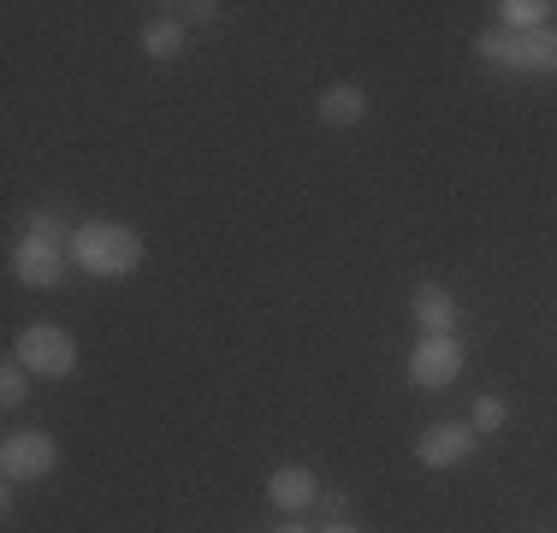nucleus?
Segmentation results:
<instances>
[{
    "instance_id": "20",
    "label": "nucleus",
    "mask_w": 557,
    "mask_h": 533,
    "mask_svg": "<svg viewBox=\"0 0 557 533\" xmlns=\"http://www.w3.org/2000/svg\"><path fill=\"white\" fill-rule=\"evenodd\" d=\"M321 533H356V528H350V522H326Z\"/></svg>"
},
{
    "instance_id": "10",
    "label": "nucleus",
    "mask_w": 557,
    "mask_h": 533,
    "mask_svg": "<svg viewBox=\"0 0 557 533\" xmlns=\"http://www.w3.org/2000/svg\"><path fill=\"white\" fill-rule=\"evenodd\" d=\"M516 72L522 77H557V24L516 36Z\"/></svg>"
},
{
    "instance_id": "2",
    "label": "nucleus",
    "mask_w": 557,
    "mask_h": 533,
    "mask_svg": "<svg viewBox=\"0 0 557 533\" xmlns=\"http://www.w3.org/2000/svg\"><path fill=\"white\" fill-rule=\"evenodd\" d=\"M12 356L30 368V380H72L77 373V338L54 320H30V326L12 338Z\"/></svg>"
},
{
    "instance_id": "15",
    "label": "nucleus",
    "mask_w": 557,
    "mask_h": 533,
    "mask_svg": "<svg viewBox=\"0 0 557 533\" xmlns=\"http://www.w3.org/2000/svg\"><path fill=\"white\" fill-rule=\"evenodd\" d=\"M504 421H510V404H504V397H493V392L474 397V409H469V426H474V433H498Z\"/></svg>"
},
{
    "instance_id": "5",
    "label": "nucleus",
    "mask_w": 557,
    "mask_h": 533,
    "mask_svg": "<svg viewBox=\"0 0 557 533\" xmlns=\"http://www.w3.org/2000/svg\"><path fill=\"white\" fill-rule=\"evenodd\" d=\"M474 445H481V433H474L469 421H433L428 433L416 438V462L421 469H457V462L474 457Z\"/></svg>"
},
{
    "instance_id": "6",
    "label": "nucleus",
    "mask_w": 557,
    "mask_h": 533,
    "mask_svg": "<svg viewBox=\"0 0 557 533\" xmlns=\"http://www.w3.org/2000/svg\"><path fill=\"white\" fill-rule=\"evenodd\" d=\"M65 266H72V249H54V244H36V237H24L18 249H12V278L30 290H54L65 278Z\"/></svg>"
},
{
    "instance_id": "9",
    "label": "nucleus",
    "mask_w": 557,
    "mask_h": 533,
    "mask_svg": "<svg viewBox=\"0 0 557 533\" xmlns=\"http://www.w3.org/2000/svg\"><path fill=\"white\" fill-rule=\"evenodd\" d=\"M314 113H321V125L350 131V125H362V119H368V89L362 84H326L321 101H314Z\"/></svg>"
},
{
    "instance_id": "12",
    "label": "nucleus",
    "mask_w": 557,
    "mask_h": 533,
    "mask_svg": "<svg viewBox=\"0 0 557 533\" xmlns=\"http://www.w3.org/2000/svg\"><path fill=\"white\" fill-rule=\"evenodd\" d=\"M498 30H510V36H522V30H540V24H552V0H498Z\"/></svg>"
},
{
    "instance_id": "4",
    "label": "nucleus",
    "mask_w": 557,
    "mask_h": 533,
    "mask_svg": "<svg viewBox=\"0 0 557 533\" xmlns=\"http://www.w3.org/2000/svg\"><path fill=\"white\" fill-rule=\"evenodd\" d=\"M462 362H469V344L457 332H421V344L409 350V385L416 392H445L450 380H462Z\"/></svg>"
},
{
    "instance_id": "3",
    "label": "nucleus",
    "mask_w": 557,
    "mask_h": 533,
    "mask_svg": "<svg viewBox=\"0 0 557 533\" xmlns=\"http://www.w3.org/2000/svg\"><path fill=\"white\" fill-rule=\"evenodd\" d=\"M60 469V438L42 433V426H18V433L0 438V474L7 486H36Z\"/></svg>"
},
{
    "instance_id": "19",
    "label": "nucleus",
    "mask_w": 557,
    "mask_h": 533,
    "mask_svg": "<svg viewBox=\"0 0 557 533\" xmlns=\"http://www.w3.org/2000/svg\"><path fill=\"white\" fill-rule=\"evenodd\" d=\"M273 533H309V528H302V522H278Z\"/></svg>"
},
{
    "instance_id": "18",
    "label": "nucleus",
    "mask_w": 557,
    "mask_h": 533,
    "mask_svg": "<svg viewBox=\"0 0 557 533\" xmlns=\"http://www.w3.org/2000/svg\"><path fill=\"white\" fill-rule=\"evenodd\" d=\"M321 510L333 516V522H344V510H350V498H344V492H333V486H321Z\"/></svg>"
},
{
    "instance_id": "8",
    "label": "nucleus",
    "mask_w": 557,
    "mask_h": 533,
    "mask_svg": "<svg viewBox=\"0 0 557 533\" xmlns=\"http://www.w3.org/2000/svg\"><path fill=\"white\" fill-rule=\"evenodd\" d=\"M409 309H416V326L421 332H457V320H462V302L450 297L440 278H421L416 297H409Z\"/></svg>"
},
{
    "instance_id": "14",
    "label": "nucleus",
    "mask_w": 557,
    "mask_h": 533,
    "mask_svg": "<svg viewBox=\"0 0 557 533\" xmlns=\"http://www.w3.org/2000/svg\"><path fill=\"white\" fill-rule=\"evenodd\" d=\"M474 53H481L486 65H498V72H516V36H510V30H498V24L474 36Z\"/></svg>"
},
{
    "instance_id": "7",
    "label": "nucleus",
    "mask_w": 557,
    "mask_h": 533,
    "mask_svg": "<svg viewBox=\"0 0 557 533\" xmlns=\"http://www.w3.org/2000/svg\"><path fill=\"white\" fill-rule=\"evenodd\" d=\"M268 498H273V510L302 516V510H314V504H321V474L302 469V462H278V469L268 474Z\"/></svg>"
},
{
    "instance_id": "11",
    "label": "nucleus",
    "mask_w": 557,
    "mask_h": 533,
    "mask_svg": "<svg viewBox=\"0 0 557 533\" xmlns=\"http://www.w3.org/2000/svg\"><path fill=\"white\" fill-rule=\"evenodd\" d=\"M184 42H190V30H184L172 12H161V18L143 24V53H149V60H178Z\"/></svg>"
},
{
    "instance_id": "16",
    "label": "nucleus",
    "mask_w": 557,
    "mask_h": 533,
    "mask_svg": "<svg viewBox=\"0 0 557 533\" xmlns=\"http://www.w3.org/2000/svg\"><path fill=\"white\" fill-rule=\"evenodd\" d=\"M24 397H30V368H24L18 356H12V362L0 368V404H7V409H18Z\"/></svg>"
},
{
    "instance_id": "13",
    "label": "nucleus",
    "mask_w": 557,
    "mask_h": 533,
    "mask_svg": "<svg viewBox=\"0 0 557 533\" xmlns=\"http://www.w3.org/2000/svg\"><path fill=\"white\" fill-rule=\"evenodd\" d=\"M24 237H36V244H54V249H72L77 225L65 220V213H54V208H36L30 225H24Z\"/></svg>"
},
{
    "instance_id": "1",
    "label": "nucleus",
    "mask_w": 557,
    "mask_h": 533,
    "mask_svg": "<svg viewBox=\"0 0 557 533\" xmlns=\"http://www.w3.org/2000/svg\"><path fill=\"white\" fill-rule=\"evenodd\" d=\"M143 232L125 220H84L72 237V261L84 266L89 278H131L143 266Z\"/></svg>"
},
{
    "instance_id": "17",
    "label": "nucleus",
    "mask_w": 557,
    "mask_h": 533,
    "mask_svg": "<svg viewBox=\"0 0 557 533\" xmlns=\"http://www.w3.org/2000/svg\"><path fill=\"white\" fill-rule=\"evenodd\" d=\"M166 12L184 24V30H190V24H214L225 7H220V0H178V7H166Z\"/></svg>"
}]
</instances>
